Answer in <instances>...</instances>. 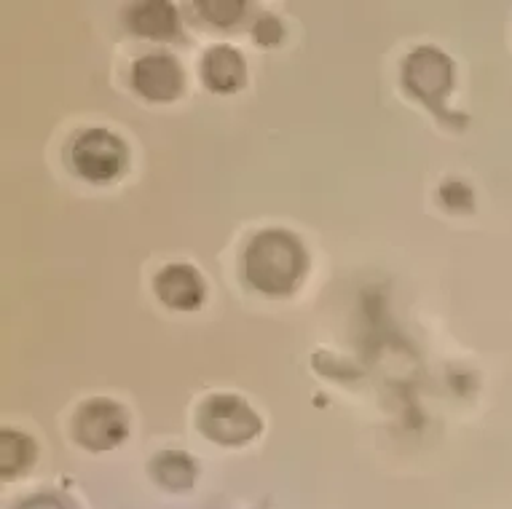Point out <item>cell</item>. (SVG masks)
I'll return each mask as SVG.
<instances>
[{
  "mask_svg": "<svg viewBox=\"0 0 512 509\" xmlns=\"http://www.w3.org/2000/svg\"><path fill=\"white\" fill-rule=\"evenodd\" d=\"M309 268V255L298 236L282 228H269L252 236L244 252V274L252 290L269 295V298H285L298 290Z\"/></svg>",
  "mask_w": 512,
  "mask_h": 509,
  "instance_id": "cell-1",
  "label": "cell"
},
{
  "mask_svg": "<svg viewBox=\"0 0 512 509\" xmlns=\"http://www.w3.org/2000/svg\"><path fill=\"white\" fill-rule=\"evenodd\" d=\"M199 432L218 445H244L255 440L263 429L261 416L236 394H212L196 413Z\"/></svg>",
  "mask_w": 512,
  "mask_h": 509,
  "instance_id": "cell-2",
  "label": "cell"
},
{
  "mask_svg": "<svg viewBox=\"0 0 512 509\" xmlns=\"http://www.w3.org/2000/svg\"><path fill=\"white\" fill-rule=\"evenodd\" d=\"M73 167L89 183H110L126 167V145L108 129H86L70 151Z\"/></svg>",
  "mask_w": 512,
  "mask_h": 509,
  "instance_id": "cell-3",
  "label": "cell"
},
{
  "mask_svg": "<svg viewBox=\"0 0 512 509\" xmlns=\"http://www.w3.org/2000/svg\"><path fill=\"white\" fill-rule=\"evenodd\" d=\"M73 434L86 451H113L129 434V418L118 402L105 400V397L89 400L78 408Z\"/></svg>",
  "mask_w": 512,
  "mask_h": 509,
  "instance_id": "cell-4",
  "label": "cell"
},
{
  "mask_svg": "<svg viewBox=\"0 0 512 509\" xmlns=\"http://www.w3.org/2000/svg\"><path fill=\"white\" fill-rule=\"evenodd\" d=\"M403 84L416 100L440 110L454 86V62L432 46L416 49L405 59Z\"/></svg>",
  "mask_w": 512,
  "mask_h": 509,
  "instance_id": "cell-5",
  "label": "cell"
},
{
  "mask_svg": "<svg viewBox=\"0 0 512 509\" xmlns=\"http://www.w3.org/2000/svg\"><path fill=\"white\" fill-rule=\"evenodd\" d=\"M183 70L169 54H148L132 65V86L151 102H172L183 94Z\"/></svg>",
  "mask_w": 512,
  "mask_h": 509,
  "instance_id": "cell-6",
  "label": "cell"
},
{
  "mask_svg": "<svg viewBox=\"0 0 512 509\" xmlns=\"http://www.w3.org/2000/svg\"><path fill=\"white\" fill-rule=\"evenodd\" d=\"M153 287H156L159 301L177 311L199 309L204 295H207L199 271L194 266H185V263H172V266L161 268Z\"/></svg>",
  "mask_w": 512,
  "mask_h": 509,
  "instance_id": "cell-7",
  "label": "cell"
},
{
  "mask_svg": "<svg viewBox=\"0 0 512 509\" xmlns=\"http://www.w3.org/2000/svg\"><path fill=\"white\" fill-rule=\"evenodd\" d=\"M204 84L210 86L212 92L231 94L242 89L244 78H247V65L244 57L234 46H212L204 54Z\"/></svg>",
  "mask_w": 512,
  "mask_h": 509,
  "instance_id": "cell-8",
  "label": "cell"
},
{
  "mask_svg": "<svg viewBox=\"0 0 512 509\" xmlns=\"http://www.w3.org/2000/svg\"><path fill=\"white\" fill-rule=\"evenodd\" d=\"M126 25L140 38L169 41L177 35V11L172 3H164V0H145L129 9Z\"/></svg>",
  "mask_w": 512,
  "mask_h": 509,
  "instance_id": "cell-9",
  "label": "cell"
},
{
  "mask_svg": "<svg viewBox=\"0 0 512 509\" xmlns=\"http://www.w3.org/2000/svg\"><path fill=\"white\" fill-rule=\"evenodd\" d=\"M196 461L188 453L180 451H164L156 453L151 461V477L161 488H167L172 493H185L191 491L196 483Z\"/></svg>",
  "mask_w": 512,
  "mask_h": 509,
  "instance_id": "cell-10",
  "label": "cell"
},
{
  "mask_svg": "<svg viewBox=\"0 0 512 509\" xmlns=\"http://www.w3.org/2000/svg\"><path fill=\"white\" fill-rule=\"evenodd\" d=\"M0 443H3V448H0V453H3V456H0V467H3V477H6V480L17 477L19 472H25V469L33 464L35 443L30 437H25L22 432H11V429H6L3 437H0Z\"/></svg>",
  "mask_w": 512,
  "mask_h": 509,
  "instance_id": "cell-11",
  "label": "cell"
},
{
  "mask_svg": "<svg viewBox=\"0 0 512 509\" xmlns=\"http://www.w3.org/2000/svg\"><path fill=\"white\" fill-rule=\"evenodd\" d=\"M196 9L202 11V17L212 25H236L239 17L244 14L242 0H204V3H196Z\"/></svg>",
  "mask_w": 512,
  "mask_h": 509,
  "instance_id": "cell-12",
  "label": "cell"
},
{
  "mask_svg": "<svg viewBox=\"0 0 512 509\" xmlns=\"http://www.w3.org/2000/svg\"><path fill=\"white\" fill-rule=\"evenodd\" d=\"M252 35H255V41L261 43V46H277L282 38H285V27L279 22L277 17H271V14H263L255 27H252Z\"/></svg>",
  "mask_w": 512,
  "mask_h": 509,
  "instance_id": "cell-13",
  "label": "cell"
},
{
  "mask_svg": "<svg viewBox=\"0 0 512 509\" xmlns=\"http://www.w3.org/2000/svg\"><path fill=\"white\" fill-rule=\"evenodd\" d=\"M443 201L448 204V207L454 209V212H470L472 209V193L470 188L462 183H451V188L445 185Z\"/></svg>",
  "mask_w": 512,
  "mask_h": 509,
  "instance_id": "cell-14",
  "label": "cell"
},
{
  "mask_svg": "<svg viewBox=\"0 0 512 509\" xmlns=\"http://www.w3.org/2000/svg\"><path fill=\"white\" fill-rule=\"evenodd\" d=\"M17 509H76L65 496H57V493H38V496H30L19 504Z\"/></svg>",
  "mask_w": 512,
  "mask_h": 509,
  "instance_id": "cell-15",
  "label": "cell"
}]
</instances>
